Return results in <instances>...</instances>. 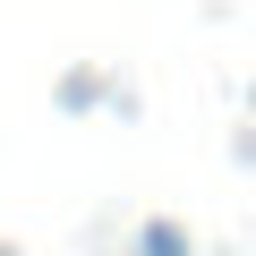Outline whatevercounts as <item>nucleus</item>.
Returning <instances> with one entry per match:
<instances>
[]
</instances>
